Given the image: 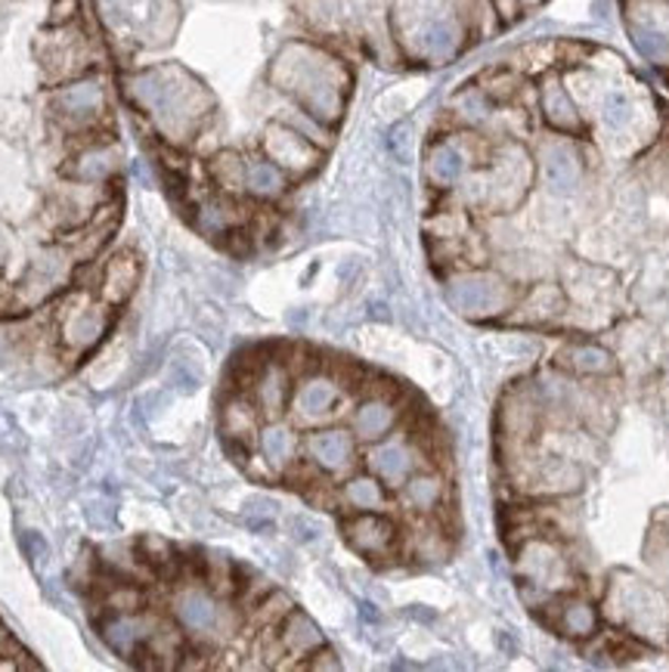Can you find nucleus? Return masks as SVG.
Wrapping results in <instances>:
<instances>
[{"label":"nucleus","mask_w":669,"mask_h":672,"mask_svg":"<svg viewBox=\"0 0 669 672\" xmlns=\"http://www.w3.org/2000/svg\"><path fill=\"white\" fill-rule=\"evenodd\" d=\"M304 456L326 475H338L347 472L354 453H357V437L354 431H342V427H323V431H311L304 443H301Z\"/></svg>","instance_id":"obj_13"},{"label":"nucleus","mask_w":669,"mask_h":672,"mask_svg":"<svg viewBox=\"0 0 669 672\" xmlns=\"http://www.w3.org/2000/svg\"><path fill=\"white\" fill-rule=\"evenodd\" d=\"M168 376H171V384L183 391V394H193L198 384H202V369L193 366L190 357H174L168 362Z\"/></svg>","instance_id":"obj_34"},{"label":"nucleus","mask_w":669,"mask_h":672,"mask_svg":"<svg viewBox=\"0 0 669 672\" xmlns=\"http://www.w3.org/2000/svg\"><path fill=\"white\" fill-rule=\"evenodd\" d=\"M428 174H431V181L441 183V186H450V183H456L458 177L465 174V152H462L458 147H450V143H443V147H438L434 152H431Z\"/></svg>","instance_id":"obj_29"},{"label":"nucleus","mask_w":669,"mask_h":672,"mask_svg":"<svg viewBox=\"0 0 669 672\" xmlns=\"http://www.w3.org/2000/svg\"><path fill=\"white\" fill-rule=\"evenodd\" d=\"M263 149H267V155H270L279 167H285V171H292V174H304V171H311L313 164H316V149H313L301 133H294L292 128H282V124H273V128L267 131Z\"/></svg>","instance_id":"obj_19"},{"label":"nucleus","mask_w":669,"mask_h":672,"mask_svg":"<svg viewBox=\"0 0 669 672\" xmlns=\"http://www.w3.org/2000/svg\"><path fill=\"white\" fill-rule=\"evenodd\" d=\"M273 82L282 84L304 102V109L320 121H332L342 112V87H338V66L323 56L320 50L289 47L279 56V66L273 68Z\"/></svg>","instance_id":"obj_2"},{"label":"nucleus","mask_w":669,"mask_h":672,"mask_svg":"<svg viewBox=\"0 0 669 672\" xmlns=\"http://www.w3.org/2000/svg\"><path fill=\"white\" fill-rule=\"evenodd\" d=\"M344 540L363 557H393L400 545V533L385 511H354V518L344 521Z\"/></svg>","instance_id":"obj_10"},{"label":"nucleus","mask_w":669,"mask_h":672,"mask_svg":"<svg viewBox=\"0 0 669 672\" xmlns=\"http://www.w3.org/2000/svg\"><path fill=\"white\" fill-rule=\"evenodd\" d=\"M255 446H258L261 459L277 472V477L285 475L298 462V453H301V441H298L294 427L285 425L282 419H273V422L261 425L258 437H255Z\"/></svg>","instance_id":"obj_20"},{"label":"nucleus","mask_w":669,"mask_h":672,"mask_svg":"<svg viewBox=\"0 0 669 672\" xmlns=\"http://www.w3.org/2000/svg\"><path fill=\"white\" fill-rule=\"evenodd\" d=\"M527 183H530V159L518 147H508L496 159L493 181L484 189H487V198L499 212H511L527 193Z\"/></svg>","instance_id":"obj_12"},{"label":"nucleus","mask_w":669,"mask_h":672,"mask_svg":"<svg viewBox=\"0 0 669 672\" xmlns=\"http://www.w3.org/2000/svg\"><path fill=\"white\" fill-rule=\"evenodd\" d=\"M164 614L159 610H128V614H118V610H106V617H99L97 629L102 644L112 651L115 657L128 660V663H140L147 641L152 639L155 626L162 624Z\"/></svg>","instance_id":"obj_5"},{"label":"nucleus","mask_w":669,"mask_h":672,"mask_svg":"<svg viewBox=\"0 0 669 672\" xmlns=\"http://www.w3.org/2000/svg\"><path fill=\"white\" fill-rule=\"evenodd\" d=\"M607 614L614 624L629 629V636L648 641H663L669 629V614L660 592L651 589L633 574H614L607 589Z\"/></svg>","instance_id":"obj_3"},{"label":"nucleus","mask_w":669,"mask_h":672,"mask_svg":"<svg viewBox=\"0 0 669 672\" xmlns=\"http://www.w3.org/2000/svg\"><path fill=\"white\" fill-rule=\"evenodd\" d=\"M561 366H564L571 376L583 378H604L617 369L611 350H604V347L598 345H571L561 354Z\"/></svg>","instance_id":"obj_26"},{"label":"nucleus","mask_w":669,"mask_h":672,"mask_svg":"<svg viewBox=\"0 0 669 672\" xmlns=\"http://www.w3.org/2000/svg\"><path fill=\"white\" fill-rule=\"evenodd\" d=\"M542 106H546V118L555 124L558 131H576L580 128V116H576V106L568 97V90L561 87L558 78L546 82L542 87Z\"/></svg>","instance_id":"obj_28"},{"label":"nucleus","mask_w":669,"mask_h":672,"mask_svg":"<svg viewBox=\"0 0 669 672\" xmlns=\"http://www.w3.org/2000/svg\"><path fill=\"white\" fill-rule=\"evenodd\" d=\"M115 323V307H109L106 301H94L87 295L75 307L66 313L63 319V347L72 357H87L90 350H97L99 342L109 335V328Z\"/></svg>","instance_id":"obj_9"},{"label":"nucleus","mask_w":669,"mask_h":672,"mask_svg":"<svg viewBox=\"0 0 669 672\" xmlns=\"http://www.w3.org/2000/svg\"><path fill=\"white\" fill-rule=\"evenodd\" d=\"M539 167H542V181L549 186V193H555V196H571L573 189L580 186V177H583L580 155L561 140H552V143L542 147Z\"/></svg>","instance_id":"obj_16"},{"label":"nucleus","mask_w":669,"mask_h":672,"mask_svg":"<svg viewBox=\"0 0 669 672\" xmlns=\"http://www.w3.org/2000/svg\"><path fill=\"white\" fill-rule=\"evenodd\" d=\"M555 629L573 641H589L598 632V610L589 598L580 595H555Z\"/></svg>","instance_id":"obj_22"},{"label":"nucleus","mask_w":669,"mask_h":672,"mask_svg":"<svg viewBox=\"0 0 669 672\" xmlns=\"http://www.w3.org/2000/svg\"><path fill=\"white\" fill-rule=\"evenodd\" d=\"M446 301L468 319H493L515 307L518 292L506 277L490 270H462L446 279Z\"/></svg>","instance_id":"obj_4"},{"label":"nucleus","mask_w":669,"mask_h":672,"mask_svg":"<svg viewBox=\"0 0 669 672\" xmlns=\"http://www.w3.org/2000/svg\"><path fill=\"white\" fill-rule=\"evenodd\" d=\"M143 277V263L133 251H118L109 261L102 263V277L97 282V297L106 301L109 307H125L133 295H137V285Z\"/></svg>","instance_id":"obj_14"},{"label":"nucleus","mask_w":669,"mask_h":672,"mask_svg":"<svg viewBox=\"0 0 669 672\" xmlns=\"http://www.w3.org/2000/svg\"><path fill=\"white\" fill-rule=\"evenodd\" d=\"M602 121L611 131H623L633 121V102L626 94H607L602 102Z\"/></svg>","instance_id":"obj_32"},{"label":"nucleus","mask_w":669,"mask_h":672,"mask_svg":"<svg viewBox=\"0 0 669 672\" xmlns=\"http://www.w3.org/2000/svg\"><path fill=\"white\" fill-rule=\"evenodd\" d=\"M524 484H527V490L533 492L564 496V492L580 490L583 472H580V465L573 459H564V456H542V459H537V465L527 472Z\"/></svg>","instance_id":"obj_18"},{"label":"nucleus","mask_w":669,"mask_h":672,"mask_svg":"<svg viewBox=\"0 0 669 672\" xmlns=\"http://www.w3.org/2000/svg\"><path fill=\"white\" fill-rule=\"evenodd\" d=\"M443 496H446V484H443L441 472H434V468H419L400 487L403 506L409 511H416V514H434V511L441 509Z\"/></svg>","instance_id":"obj_24"},{"label":"nucleus","mask_w":669,"mask_h":672,"mask_svg":"<svg viewBox=\"0 0 669 672\" xmlns=\"http://www.w3.org/2000/svg\"><path fill=\"white\" fill-rule=\"evenodd\" d=\"M539 410H542L539 394L521 391V388L508 391L506 400H503V410H499V431H503V437L508 443H518V446L533 441V434H537L539 427Z\"/></svg>","instance_id":"obj_15"},{"label":"nucleus","mask_w":669,"mask_h":672,"mask_svg":"<svg viewBox=\"0 0 669 672\" xmlns=\"http://www.w3.org/2000/svg\"><path fill=\"white\" fill-rule=\"evenodd\" d=\"M289 527H292L294 540L298 542H313L320 536V527L313 524L311 518H301V514H294L292 521H289Z\"/></svg>","instance_id":"obj_37"},{"label":"nucleus","mask_w":669,"mask_h":672,"mask_svg":"<svg viewBox=\"0 0 669 672\" xmlns=\"http://www.w3.org/2000/svg\"><path fill=\"white\" fill-rule=\"evenodd\" d=\"M366 465H369V472H373L388 490H400L409 480V475H416L419 468H424L419 443L407 437V434H388V437H381V441L369 443Z\"/></svg>","instance_id":"obj_7"},{"label":"nucleus","mask_w":669,"mask_h":672,"mask_svg":"<svg viewBox=\"0 0 669 672\" xmlns=\"http://www.w3.org/2000/svg\"><path fill=\"white\" fill-rule=\"evenodd\" d=\"M168 614L186 632V639L212 641V644L227 641L242 626V614L224 595H217L202 576L190 579L183 574L174 579V586L168 592Z\"/></svg>","instance_id":"obj_1"},{"label":"nucleus","mask_w":669,"mask_h":672,"mask_svg":"<svg viewBox=\"0 0 669 672\" xmlns=\"http://www.w3.org/2000/svg\"><path fill=\"white\" fill-rule=\"evenodd\" d=\"M214 174H217V181L224 183L227 189H239V186H246L248 164L239 155L224 152L220 159H214Z\"/></svg>","instance_id":"obj_33"},{"label":"nucleus","mask_w":669,"mask_h":672,"mask_svg":"<svg viewBox=\"0 0 669 672\" xmlns=\"http://www.w3.org/2000/svg\"><path fill=\"white\" fill-rule=\"evenodd\" d=\"M258 431H261V412L255 407L251 394L248 391L246 394L242 391L229 394L224 400V410H220V434H224V441L255 446Z\"/></svg>","instance_id":"obj_21"},{"label":"nucleus","mask_w":669,"mask_h":672,"mask_svg":"<svg viewBox=\"0 0 669 672\" xmlns=\"http://www.w3.org/2000/svg\"><path fill=\"white\" fill-rule=\"evenodd\" d=\"M518 574L527 592H539L542 598H555L571 579V564L561 549L549 540H527L518 555Z\"/></svg>","instance_id":"obj_6"},{"label":"nucleus","mask_w":669,"mask_h":672,"mask_svg":"<svg viewBox=\"0 0 669 672\" xmlns=\"http://www.w3.org/2000/svg\"><path fill=\"white\" fill-rule=\"evenodd\" d=\"M246 186L251 189V193H255V196L273 198V196H279V193H282L285 181H282V174H279L277 164L255 162V164H248Z\"/></svg>","instance_id":"obj_31"},{"label":"nucleus","mask_w":669,"mask_h":672,"mask_svg":"<svg viewBox=\"0 0 669 672\" xmlns=\"http://www.w3.org/2000/svg\"><path fill=\"white\" fill-rule=\"evenodd\" d=\"M19 542H22V552H25V557L32 561L34 567L47 564L50 545H47V540H44V536L37 533V530H25V533H22V540H19Z\"/></svg>","instance_id":"obj_35"},{"label":"nucleus","mask_w":669,"mask_h":672,"mask_svg":"<svg viewBox=\"0 0 669 672\" xmlns=\"http://www.w3.org/2000/svg\"><path fill=\"white\" fill-rule=\"evenodd\" d=\"M400 422V410L393 403L391 397L385 394H373L366 400H359V407L350 415V431L357 441L376 443L381 437L393 434V427Z\"/></svg>","instance_id":"obj_17"},{"label":"nucleus","mask_w":669,"mask_h":672,"mask_svg":"<svg viewBox=\"0 0 669 672\" xmlns=\"http://www.w3.org/2000/svg\"><path fill=\"white\" fill-rule=\"evenodd\" d=\"M294 388V372L285 360H263L258 372L248 384V394L255 400V407L261 412V419L273 422L282 419V412L289 410Z\"/></svg>","instance_id":"obj_11"},{"label":"nucleus","mask_w":669,"mask_h":672,"mask_svg":"<svg viewBox=\"0 0 669 672\" xmlns=\"http://www.w3.org/2000/svg\"><path fill=\"white\" fill-rule=\"evenodd\" d=\"M304 670H342V660H335V651L323 644L320 651H313V654L304 660Z\"/></svg>","instance_id":"obj_36"},{"label":"nucleus","mask_w":669,"mask_h":672,"mask_svg":"<svg viewBox=\"0 0 669 672\" xmlns=\"http://www.w3.org/2000/svg\"><path fill=\"white\" fill-rule=\"evenodd\" d=\"M561 304H564V297H561L555 285H537L530 295L524 297V319H549V316H555L561 311Z\"/></svg>","instance_id":"obj_30"},{"label":"nucleus","mask_w":669,"mask_h":672,"mask_svg":"<svg viewBox=\"0 0 669 672\" xmlns=\"http://www.w3.org/2000/svg\"><path fill=\"white\" fill-rule=\"evenodd\" d=\"M633 41L636 47L654 59H669V10H645V17L633 19Z\"/></svg>","instance_id":"obj_25"},{"label":"nucleus","mask_w":669,"mask_h":672,"mask_svg":"<svg viewBox=\"0 0 669 672\" xmlns=\"http://www.w3.org/2000/svg\"><path fill=\"white\" fill-rule=\"evenodd\" d=\"M342 397V384L335 378L311 372V376L298 378V384L292 388V400H289V412L298 425L316 427L338 415Z\"/></svg>","instance_id":"obj_8"},{"label":"nucleus","mask_w":669,"mask_h":672,"mask_svg":"<svg viewBox=\"0 0 669 672\" xmlns=\"http://www.w3.org/2000/svg\"><path fill=\"white\" fill-rule=\"evenodd\" d=\"M342 502L350 511H385L388 487L373 472L369 475H354L342 487Z\"/></svg>","instance_id":"obj_27"},{"label":"nucleus","mask_w":669,"mask_h":672,"mask_svg":"<svg viewBox=\"0 0 669 672\" xmlns=\"http://www.w3.org/2000/svg\"><path fill=\"white\" fill-rule=\"evenodd\" d=\"M277 636H279V644H282V651H285V657H298V660H301V657L307 660L313 651H320V648L326 644L323 632H320V626L313 624L304 610H294V607L282 617V624L277 626Z\"/></svg>","instance_id":"obj_23"}]
</instances>
